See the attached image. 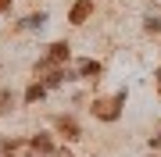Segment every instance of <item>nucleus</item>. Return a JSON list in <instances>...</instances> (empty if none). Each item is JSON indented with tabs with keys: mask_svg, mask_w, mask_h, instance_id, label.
Instances as JSON below:
<instances>
[{
	"mask_svg": "<svg viewBox=\"0 0 161 157\" xmlns=\"http://www.w3.org/2000/svg\"><path fill=\"white\" fill-rule=\"evenodd\" d=\"M61 61H68V43H54L50 54L40 61V68H50V64H61Z\"/></svg>",
	"mask_w": 161,
	"mask_h": 157,
	"instance_id": "1",
	"label": "nucleus"
},
{
	"mask_svg": "<svg viewBox=\"0 0 161 157\" xmlns=\"http://www.w3.org/2000/svg\"><path fill=\"white\" fill-rule=\"evenodd\" d=\"M90 11H93V4H90V0H79V4L72 7L68 22H75V25H82V22H86V18H90Z\"/></svg>",
	"mask_w": 161,
	"mask_h": 157,
	"instance_id": "2",
	"label": "nucleus"
},
{
	"mask_svg": "<svg viewBox=\"0 0 161 157\" xmlns=\"http://www.w3.org/2000/svg\"><path fill=\"white\" fill-rule=\"evenodd\" d=\"M100 64L97 61H79V68H75V75H97Z\"/></svg>",
	"mask_w": 161,
	"mask_h": 157,
	"instance_id": "3",
	"label": "nucleus"
},
{
	"mask_svg": "<svg viewBox=\"0 0 161 157\" xmlns=\"http://www.w3.org/2000/svg\"><path fill=\"white\" fill-rule=\"evenodd\" d=\"M143 29L147 32H161V14H147L143 18Z\"/></svg>",
	"mask_w": 161,
	"mask_h": 157,
	"instance_id": "4",
	"label": "nucleus"
},
{
	"mask_svg": "<svg viewBox=\"0 0 161 157\" xmlns=\"http://www.w3.org/2000/svg\"><path fill=\"white\" fill-rule=\"evenodd\" d=\"M43 22H47L43 11H40V14H29V18H25V29H43Z\"/></svg>",
	"mask_w": 161,
	"mask_h": 157,
	"instance_id": "5",
	"label": "nucleus"
},
{
	"mask_svg": "<svg viewBox=\"0 0 161 157\" xmlns=\"http://www.w3.org/2000/svg\"><path fill=\"white\" fill-rule=\"evenodd\" d=\"M32 146H36V150H43V154H47V150H54V143L47 139V136H32Z\"/></svg>",
	"mask_w": 161,
	"mask_h": 157,
	"instance_id": "6",
	"label": "nucleus"
},
{
	"mask_svg": "<svg viewBox=\"0 0 161 157\" xmlns=\"http://www.w3.org/2000/svg\"><path fill=\"white\" fill-rule=\"evenodd\" d=\"M43 93H47V86H29V89H25V100L32 104V100H40Z\"/></svg>",
	"mask_w": 161,
	"mask_h": 157,
	"instance_id": "7",
	"label": "nucleus"
},
{
	"mask_svg": "<svg viewBox=\"0 0 161 157\" xmlns=\"http://www.w3.org/2000/svg\"><path fill=\"white\" fill-rule=\"evenodd\" d=\"M0 7H7V0H0Z\"/></svg>",
	"mask_w": 161,
	"mask_h": 157,
	"instance_id": "8",
	"label": "nucleus"
}]
</instances>
